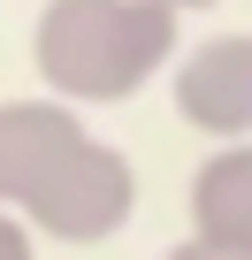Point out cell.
I'll use <instances>...</instances> for the list:
<instances>
[{
	"instance_id": "cell-1",
	"label": "cell",
	"mask_w": 252,
	"mask_h": 260,
	"mask_svg": "<svg viewBox=\"0 0 252 260\" xmlns=\"http://www.w3.org/2000/svg\"><path fill=\"white\" fill-rule=\"evenodd\" d=\"M176 61V8L161 0H46L31 69L69 107H122Z\"/></svg>"
},
{
	"instance_id": "cell-2",
	"label": "cell",
	"mask_w": 252,
	"mask_h": 260,
	"mask_svg": "<svg viewBox=\"0 0 252 260\" xmlns=\"http://www.w3.org/2000/svg\"><path fill=\"white\" fill-rule=\"evenodd\" d=\"M130 214H138V169H130V153L107 146V138H92V146L23 207V222H31L46 245H107L115 230H130Z\"/></svg>"
},
{
	"instance_id": "cell-3",
	"label": "cell",
	"mask_w": 252,
	"mask_h": 260,
	"mask_svg": "<svg viewBox=\"0 0 252 260\" xmlns=\"http://www.w3.org/2000/svg\"><path fill=\"white\" fill-rule=\"evenodd\" d=\"M84 146H92L84 107H69V100H54V92L0 100V207L23 214Z\"/></svg>"
},
{
	"instance_id": "cell-4",
	"label": "cell",
	"mask_w": 252,
	"mask_h": 260,
	"mask_svg": "<svg viewBox=\"0 0 252 260\" xmlns=\"http://www.w3.org/2000/svg\"><path fill=\"white\" fill-rule=\"evenodd\" d=\"M168 100L176 115L214 146H244L252 138V31H222L199 39L176 69H168Z\"/></svg>"
},
{
	"instance_id": "cell-5",
	"label": "cell",
	"mask_w": 252,
	"mask_h": 260,
	"mask_svg": "<svg viewBox=\"0 0 252 260\" xmlns=\"http://www.w3.org/2000/svg\"><path fill=\"white\" fill-rule=\"evenodd\" d=\"M191 237L252 260V138L222 146L191 169Z\"/></svg>"
},
{
	"instance_id": "cell-6",
	"label": "cell",
	"mask_w": 252,
	"mask_h": 260,
	"mask_svg": "<svg viewBox=\"0 0 252 260\" xmlns=\"http://www.w3.org/2000/svg\"><path fill=\"white\" fill-rule=\"evenodd\" d=\"M0 260H39V230L8 207H0Z\"/></svg>"
},
{
	"instance_id": "cell-7",
	"label": "cell",
	"mask_w": 252,
	"mask_h": 260,
	"mask_svg": "<svg viewBox=\"0 0 252 260\" xmlns=\"http://www.w3.org/2000/svg\"><path fill=\"white\" fill-rule=\"evenodd\" d=\"M161 260H237V252H222V245H206V237H184V245H168Z\"/></svg>"
},
{
	"instance_id": "cell-8",
	"label": "cell",
	"mask_w": 252,
	"mask_h": 260,
	"mask_svg": "<svg viewBox=\"0 0 252 260\" xmlns=\"http://www.w3.org/2000/svg\"><path fill=\"white\" fill-rule=\"evenodd\" d=\"M161 8H176V16H191V8H214V0H161Z\"/></svg>"
}]
</instances>
